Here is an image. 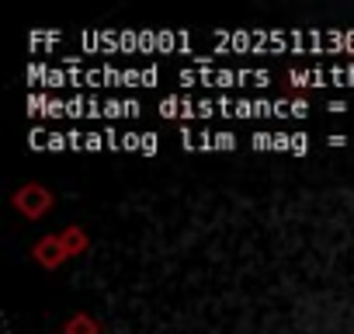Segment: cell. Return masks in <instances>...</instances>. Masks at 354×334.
<instances>
[{
    "mask_svg": "<svg viewBox=\"0 0 354 334\" xmlns=\"http://www.w3.org/2000/svg\"><path fill=\"white\" fill-rule=\"evenodd\" d=\"M15 209L21 213V216H28V220H39V216H46L49 209H53V202H56V195L46 188V185H21L18 192H15Z\"/></svg>",
    "mask_w": 354,
    "mask_h": 334,
    "instance_id": "6da1fadb",
    "label": "cell"
},
{
    "mask_svg": "<svg viewBox=\"0 0 354 334\" xmlns=\"http://www.w3.org/2000/svg\"><path fill=\"white\" fill-rule=\"evenodd\" d=\"M32 258L42 265V268H49V272H56L70 254H66V247H63V240H59V234H53V237H42L39 244H35V251H32Z\"/></svg>",
    "mask_w": 354,
    "mask_h": 334,
    "instance_id": "7a4b0ae2",
    "label": "cell"
},
{
    "mask_svg": "<svg viewBox=\"0 0 354 334\" xmlns=\"http://www.w3.org/2000/svg\"><path fill=\"white\" fill-rule=\"evenodd\" d=\"M59 240H63V247H66V254H70V258H73V254H84V251H87V244H91V240H87V234H84L80 227H66V230L59 234Z\"/></svg>",
    "mask_w": 354,
    "mask_h": 334,
    "instance_id": "3957f363",
    "label": "cell"
},
{
    "mask_svg": "<svg viewBox=\"0 0 354 334\" xmlns=\"http://www.w3.org/2000/svg\"><path fill=\"white\" fill-rule=\"evenodd\" d=\"M63 334H101V331H97V320H94L91 313H73V317L66 320Z\"/></svg>",
    "mask_w": 354,
    "mask_h": 334,
    "instance_id": "277c9868",
    "label": "cell"
}]
</instances>
